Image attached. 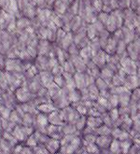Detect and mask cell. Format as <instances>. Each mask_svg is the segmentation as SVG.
Wrapping results in <instances>:
<instances>
[{"label": "cell", "instance_id": "obj_1", "mask_svg": "<svg viewBox=\"0 0 140 154\" xmlns=\"http://www.w3.org/2000/svg\"><path fill=\"white\" fill-rule=\"evenodd\" d=\"M14 94L17 101L20 104L30 102L36 99V94H32L25 84H23L20 88H18L14 92Z\"/></svg>", "mask_w": 140, "mask_h": 154}, {"label": "cell", "instance_id": "obj_2", "mask_svg": "<svg viewBox=\"0 0 140 154\" xmlns=\"http://www.w3.org/2000/svg\"><path fill=\"white\" fill-rule=\"evenodd\" d=\"M113 140V137H111V134L107 135H97L95 144L97 145V147L101 151H107L109 149L110 144Z\"/></svg>", "mask_w": 140, "mask_h": 154}, {"label": "cell", "instance_id": "obj_3", "mask_svg": "<svg viewBox=\"0 0 140 154\" xmlns=\"http://www.w3.org/2000/svg\"><path fill=\"white\" fill-rule=\"evenodd\" d=\"M48 119H49L50 124H52V125L62 126V125H64V123H65L60 109H56L53 112H51V114H49Z\"/></svg>", "mask_w": 140, "mask_h": 154}, {"label": "cell", "instance_id": "obj_4", "mask_svg": "<svg viewBox=\"0 0 140 154\" xmlns=\"http://www.w3.org/2000/svg\"><path fill=\"white\" fill-rule=\"evenodd\" d=\"M45 147L47 148V149L49 150L50 154H57L60 150V148H61L60 140H56V139L50 137L48 142L45 144Z\"/></svg>", "mask_w": 140, "mask_h": 154}, {"label": "cell", "instance_id": "obj_5", "mask_svg": "<svg viewBox=\"0 0 140 154\" xmlns=\"http://www.w3.org/2000/svg\"><path fill=\"white\" fill-rule=\"evenodd\" d=\"M103 123L101 116H87V126L95 131Z\"/></svg>", "mask_w": 140, "mask_h": 154}, {"label": "cell", "instance_id": "obj_6", "mask_svg": "<svg viewBox=\"0 0 140 154\" xmlns=\"http://www.w3.org/2000/svg\"><path fill=\"white\" fill-rule=\"evenodd\" d=\"M37 110L40 113H43L45 115H49L54 110H56V107L54 106L53 103L51 101L47 102V103H42L37 106Z\"/></svg>", "mask_w": 140, "mask_h": 154}, {"label": "cell", "instance_id": "obj_7", "mask_svg": "<svg viewBox=\"0 0 140 154\" xmlns=\"http://www.w3.org/2000/svg\"><path fill=\"white\" fill-rule=\"evenodd\" d=\"M11 134H13V137L19 141V143L25 142V140L27 139V137H26L25 134L23 131L22 125H16Z\"/></svg>", "mask_w": 140, "mask_h": 154}, {"label": "cell", "instance_id": "obj_8", "mask_svg": "<svg viewBox=\"0 0 140 154\" xmlns=\"http://www.w3.org/2000/svg\"><path fill=\"white\" fill-rule=\"evenodd\" d=\"M16 24H17V29H20L22 31L28 28V26L31 25V23L30 20H28L27 17L22 16L20 18H18V20L16 21Z\"/></svg>", "mask_w": 140, "mask_h": 154}, {"label": "cell", "instance_id": "obj_9", "mask_svg": "<svg viewBox=\"0 0 140 154\" xmlns=\"http://www.w3.org/2000/svg\"><path fill=\"white\" fill-rule=\"evenodd\" d=\"M108 150L112 154H123V153H121V148H120V140L113 138V140H112L110 146H109Z\"/></svg>", "mask_w": 140, "mask_h": 154}, {"label": "cell", "instance_id": "obj_10", "mask_svg": "<svg viewBox=\"0 0 140 154\" xmlns=\"http://www.w3.org/2000/svg\"><path fill=\"white\" fill-rule=\"evenodd\" d=\"M8 121H11V122H13L17 125H22V123H23L22 116L16 111V109H12L11 116L8 118Z\"/></svg>", "mask_w": 140, "mask_h": 154}, {"label": "cell", "instance_id": "obj_11", "mask_svg": "<svg viewBox=\"0 0 140 154\" xmlns=\"http://www.w3.org/2000/svg\"><path fill=\"white\" fill-rule=\"evenodd\" d=\"M120 148H121V153L123 154H128L130 149H131V147H132L133 145V138L131 139H127V140H124V141H120Z\"/></svg>", "mask_w": 140, "mask_h": 154}, {"label": "cell", "instance_id": "obj_12", "mask_svg": "<svg viewBox=\"0 0 140 154\" xmlns=\"http://www.w3.org/2000/svg\"><path fill=\"white\" fill-rule=\"evenodd\" d=\"M50 42L47 40H40L39 43V52L40 53V55H45L50 51Z\"/></svg>", "mask_w": 140, "mask_h": 154}, {"label": "cell", "instance_id": "obj_13", "mask_svg": "<svg viewBox=\"0 0 140 154\" xmlns=\"http://www.w3.org/2000/svg\"><path fill=\"white\" fill-rule=\"evenodd\" d=\"M81 137H82L83 146H86V145H89V144L95 143L97 135L95 134H85V135H81Z\"/></svg>", "mask_w": 140, "mask_h": 154}, {"label": "cell", "instance_id": "obj_14", "mask_svg": "<svg viewBox=\"0 0 140 154\" xmlns=\"http://www.w3.org/2000/svg\"><path fill=\"white\" fill-rule=\"evenodd\" d=\"M37 145H39V141H37V138H36V134H32L31 135H29V137H27V139L25 140V146L27 147H29L31 149L36 147Z\"/></svg>", "mask_w": 140, "mask_h": 154}, {"label": "cell", "instance_id": "obj_15", "mask_svg": "<svg viewBox=\"0 0 140 154\" xmlns=\"http://www.w3.org/2000/svg\"><path fill=\"white\" fill-rule=\"evenodd\" d=\"M111 129L109 126L106 125V124H102L101 126L97 129H95V134L96 135H107V134H111Z\"/></svg>", "mask_w": 140, "mask_h": 154}, {"label": "cell", "instance_id": "obj_16", "mask_svg": "<svg viewBox=\"0 0 140 154\" xmlns=\"http://www.w3.org/2000/svg\"><path fill=\"white\" fill-rule=\"evenodd\" d=\"M86 126H87V116L81 115L79 117V119L76 122V127H77L78 131H79L81 133V131L85 128Z\"/></svg>", "mask_w": 140, "mask_h": 154}, {"label": "cell", "instance_id": "obj_17", "mask_svg": "<svg viewBox=\"0 0 140 154\" xmlns=\"http://www.w3.org/2000/svg\"><path fill=\"white\" fill-rule=\"evenodd\" d=\"M83 148L89 154H100V149L95 143L86 145V146H83Z\"/></svg>", "mask_w": 140, "mask_h": 154}, {"label": "cell", "instance_id": "obj_18", "mask_svg": "<svg viewBox=\"0 0 140 154\" xmlns=\"http://www.w3.org/2000/svg\"><path fill=\"white\" fill-rule=\"evenodd\" d=\"M107 114L110 117V119L112 120V122H113V124H114V122L120 118L119 107H112V108H110V109L107 111Z\"/></svg>", "mask_w": 140, "mask_h": 154}, {"label": "cell", "instance_id": "obj_19", "mask_svg": "<svg viewBox=\"0 0 140 154\" xmlns=\"http://www.w3.org/2000/svg\"><path fill=\"white\" fill-rule=\"evenodd\" d=\"M32 149L34 154H50L49 150L47 149L44 145H37L36 147L33 148Z\"/></svg>", "mask_w": 140, "mask_h": 154}, {"label": "cell", "instance_id": "obj_20", "mask_svg": "<svg viewBox=\"0 0 140 154\" xmlns=\"http://www.w3.org/2000/svg\"><path fill=\"white\" fill-rule=\"evenodd\" d=\"M3 134H4V131L1 127H0V139L3 137Z\"/></svg>", "mask_w": 140, "mask_h": 154}]
</instances>
